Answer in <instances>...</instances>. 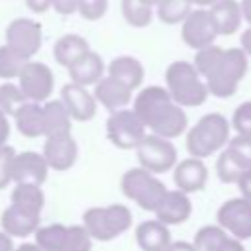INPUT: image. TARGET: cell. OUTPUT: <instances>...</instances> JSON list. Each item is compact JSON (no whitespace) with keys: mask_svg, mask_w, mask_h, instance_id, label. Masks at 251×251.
<instances>
[{"mask_svg":"<svg viewBox=\"0 0 251 251\" xmlns=\"http://www.w3.org/2000/svg\"><path fill=\"white\" fill-rule=\"evenodd\" d=\"M153 214H155V220H159L165 226L184 224L192 214V202H190L188 194H184L176 188L175 190L167 188L165 196L161 198V202L157 204Z\"/></svg>","mask_w":251,"mask_h":251,"instance_id":"17","label":"cell"},{"mask_svg":"<svg viewBox=\"0 0 251 251\" xmlns=\"http://www.w3.org/2000/svg\"><path fill=\"white\" fill-rule=\"evenodd\" d=\"M241 49L245 51V55H251V25L241 33Z\"/></svg>","mask_w":251,"mask_h":251,"instance_id":"47","label":"cell"},{"mask_svg":"<svg viewBox=\"0 0 251 251\" xmlns=\"http://www.w3.org/2000/svg\"><path fill=\"white\" fill-rule=\"evenodd\" d=\"M92 94H94L96 102L102 104L110 112L126 108L133 98V90H129L126 84H122L120 80H116L112 76H102L94 84V92Z\"/></svg>","mask_w":251,"mask_h":251,"instance_id":"18","label":"cell"},{"mask_svg":"<svg viewBox=\"0 0 251 251\" xmlns=\"http://www.w3.org/2000/svg\"><path fill=\"white\" fill-rule=\"evenodd\" d=\"M235 184H237V188L241 192V198H245V200L251 202V169H245L243 175L239 176V180Z\"/></svg>","mask_w":251,"mask_h":251,"instance_id":"41","label":"cell"},{"mask_svg":"<svg viewBox=\"0 0 251 251\" xmlns=\"http://www.w3.org/2000/svg\"><path fill=\"white\" fill-rule=\"evenodd\" d=\"M122 192L126 194V198H129L131 202H135L141 210L153 212L157 208V204L161 202V198L167 192V186L149 171L135 167L124 173L122 176Z\"/></svg>","mask_w":251,"mask_h":251,"instance_id":"6","label":"cell"},{"mask_svg":"<svg viewBox=\"0 0 251 251\" xmlns=\"http://www.w3.org/2000/svg\"><path fill=\"white\" fill-rule=\"evenodd\" d=\"M222 53H224V49L218 47V45H208V47L196 51L192 65H194V69L198 71V75H200L202 78H206V76L216 69V65H218L220 59H222Z\"/></svg>","mask_w":251,"mask_h":251,"instance_id":"34","label":"cell"},{"mask_svg":"<svg viewBox=\"0 0 251 251\" xmlns=\"http://www.w3.org/2000/svg\"><path fill=\"white\" fill-rule=\"evenodd\" d=\"M69 76L71 82L80 84V86H90L96 84L104 76V61L98 53L88 51L84 53L76 63L69 67Z\"/></svg>","mask_w":251,"mask_h":251,"instance_id":"21","label":"cell"},{"mask_svg":"<svg viewBox=\"0 0 251 251\" xmlns=\"http://www.w3.org/2000/svg\"><path fill=\"white\" fill-rule=\"evenodd\" d=\"M18 86L29 102H45L55 86L53 71L45 63L27 61L18 76Z\"/></svg>","mask_w":251,"mask_h":251,"instance_id":"9","label":"cell"},{"mask_svg":"<svg viewBox=\"0 0 251 251\" xmlns=\"http://www.w3.org/2000/svg\"><path fill=\"white\" fill-rule=\"evenodd\" d=\"M133 224L131 210L124 204L94 206L82 214V226L92 239L112 241L118 235L126 233Z\"/></svg>","mask_w":251,"mask_h":251,"instance_id":"4","label":"cell"},{"mask_svg":"<svg viewBox=\"0 0 251 251\" xmlns=\"http://www.w3.org/2000/svg\"><path fill=\"white\" fill-rule=\"evenodd\" d=\"M25 4L35 14H43V12H47L51 8V0H25Z\"/></svg>","mask_w":251,"mask_h":251,"instance_id":"45","label":"cell"},{"mask_svg":"<svg viewBox=\"0 0 251 251\" xmlns=\"http://www.w3.org/2000/svg\"><path fill=\"white\" fill-rule=\"evenodd\" d=\"M239 10H241V16L247 20V24H251V0H243L239 4Z\"/></svg>","mask_w":251,"mask_h":251,"instance_id":"49","label":"cell"},{"mask_svg":"<svg viewBox=\"0 0 251 251\" xmlns=\"http://www.w3.org/2000/svg\"><path fill=\"white\" fill-rule=\"evenodd\" d=\"M122 14L126 22L133 27H145L151 24L153 10L143 0H122Z\"/></svg>","mask_w":251,"mask_h":251,"instance_id":"31","label":"cell"},{"mask_svg":"<svg viewBox=\"0 0 251 251\" xmlns=\"http://www.w3.org/2000/svg\"><path fill=\"white\" fill-rule=\"evenodd\" d=\"M10 137V120L8 116L0 110V145H6Z\"/></svg>","mask_w":251,"mask_h":251,"instance_id":"44","label":"cell"},{"mask_svg":"<svg viewBox=\"0 0 251 251\" xmlns=\"http://www.w3.org/2000/svg\"><path fill=\"white\" fill-rule=\"evenodd\" d=\"M173 180L176 184V190L184 194L200 192L208 182V169L202 159L186 157L182 161H176L173 167Z\"/></svg>","mask_w":251,"mask_h":251,"instance_id":"16","label":"cell"},{"mask_svg":"<svg viewBox=\"0 0 251 251\" xmlns=\"http://www.w3.org/2000/svg\"><path fill=\"white\" fill-rule=\"evenodd\" d=\"M12 204L33 214V216H41L43 204H45V196L41 186L35 184H16V188L12 190Z\"/></svg>","mask_w":251,"mask_h":251,"instance_id":"27","label":"cell"},{"mask_svg":"<svg viewBox=\"0 0 251 251\" xmlns=\"http://www.w3.org/2000/svg\"><path fill=\"white\" fill-rule=\"evenodd\" d=\"M218 251H245V247H243V243H241L239 239H235V237L227 235V237L224 239V243L220 245V249H218Z\"/></svg>","mask_w":251,"mask_h":251,"instance_id":"43","label":"cell"},{"mask_svg":"<svg viewBox=\"0 0 251 251\" xmlns=\"http://www.w3.org/2000/svg\"><path fill=\"white\" fill-rule=\"evenodd\" d=\"M12 118L22 135H25V137L43 135V104L27 100L14 112Z\"/></svg>","mask_w":251,"mask_h":251,"instance_id":"24","label":"cell"},{"mask_svg":"<svg viewBox=\"0 0 251 251\" xmlns=\"http://www.w3.org/2000/svg\"><path fill=\"white\" fill-rule=\"evenodd\" d=\"M231 124L220 112H212L202 116L186 133V149L190 157L204 159L220 149H224L229 141Z\"/></svg>","mask_w":251,"mask_h":251,"instance_id":"3","label":"cell"},{"mask_svg":"<svg viewBox=\"0 0 251 251\" xmlns=\"http://www.w3.org/2000/svg\"><path fill=\"white\" fill-rule=\"evenodd\" d=\"M106 135L118 149H135L139 141L147 135V127L129 108L110 112L106 120Z\"/></svg>","mask_w":251,"mask_h":251,"instance_id":"8","label":"cell"},{"mask_svg":"<svg viewBox=\"0 0 251 251\" xmlns=\"http://www.w3.org/2000/svg\"><path fill=\"white\" fill-rule=\"evenodd\" d=\"M71 133V116L61 100H47L43 104V137Z\"/></svg>","mask_w":251,"mask_h":251,"instance_id":"26","label":"cell"},{"mask_svg":"<svg viewBox=\"0 0 251 251\" xmlns=\"http://www.w3.org/2000/svg\"><path fill=\"white\" fill-rule=\"evenodd\" d=\"M53 171H69L78 157V147L76 141L71 133L67 135H51L45 137L43 143V153H41Z\"/></svg>","mask_w":251,"mask_h":251,"instance_id":"14","label":"cell"},{"mask_svg":"<svg viewBox=\"0 0 251 251\" xmlns=\"http://www.w3.org/2000/svg\"><path fill=\"white\" fill-rule=\"evenodd\" d=\"M227 147L237 153V157L247 165V169H251V137H247V135L229 137Z\"/></svg>","mask_w":251,"mask_h":251,"instance_id":"40","label":"cell"},{"mask_svg":"<svg viewBox=\"0 0 251 251\" xmlns=\"http://www.w3.org/2000/svg\"><path fill=\"white\" fill-rule=\"evenodd\" d=\"M135 241L141 251H165L171 243L169 226L161 224L159 220L141 222L135 227Z\"/></svg>","mask_w":251,"mask_h":251,"instance_id":"20","label":"cell"},{"mask_svg":"<svg viewBox=\"0 0 251 251\" xmlns=\"http://www.w3.org/2000/svg\"><path fill=\"white\" fill-rule=\"evenodd\" d=\"M165 251H194V245L188 241H171Z\"/></svg>","mask_w":251,"mask_h":251,"instance_id":"46","label":"cell"},{"mask_svg":"<svg viewBox=\"0 0 251 251\" xmlns=\"http://www.w3.org/2000/svg\"><path fill=\"white\" fill-rule=\"evenodd\" d=\"M247 73V55L241 47L224 49L216 69L204 78L208 94L216 98H229L235 94L241 78Z\"/></svg>","mask_w":251,"mask_h":251,"instance_id":"5","label":"cell"},{"mask_svg":"<svg viewBox=\"0 0 251 251\" xmlns=\"http://www.w3.org/2000/svg\"><path fill=\"white\" fill-rule=\"evenodd\" d=\"M218 35H233L241 25V10L235 0H218L208 10Z\"/></svg>","mask_w":251,"mask_h":251,"instance_id":"22","label":"cell"},{"mask_svg":"<svg viewBox=\"0 0 251 251\" xmlns=\"http://www.w3.org/2000/svg\"><path fill=\"white\" fill-rule=\"evenodd\" d=\"M108 76L120 80L129 90H135L143 82L145 71H143V65L135 57L122 55V57H116V59L110 61V65H108Z\"/></svg>","mask_w":251,"mask_h":251,"instance_id":"23","label":"cell"},{"mask_svg":"<svg viewBox=\"0 0 251 251\" xmlns=\"http://www.w3.org/2000/svg\"><path fill=\"white\" fill-rule=\"evenodd\" d=\"M27 61H29V59L22 57V55H20L18 51H14L12 47L2 45V47H0V78H6V80L18 78Z\"/></svg>","mask_w":251,"mask_h":251,"instance_id":"33","label":"cell"},{"mask_svg":"<svg viewBox=\"0 0 251 251\" xmlns=\"http://www.w3.org/2000/svg\"><path fill=\"white\" fill-rule=\"evenodd\" d=\"M133 112L151 133L165 139H175L188 127L186 112L173 102L165 86L153 84L139 90L133 100Z\"/></svg>","mask_w":251,"mask_h":251,"instance_id":"1","label":"cell"},{"mask_svg":"<svg viewBox=\"0 0 251 251\" xmlns=\"http://www.w3.org/2000/svg\"><path fill=\"white\" fill-rule=\"evenodd\" d=\"M143 2H147V4H149V6H155V4H159V2H161V0H143Z\"/></svg>","mask_w":251,"mask_h":251,"instance_id":"52","label":"cell"},{"mask_svg":"<svg viewBox=\"0 0 251 251\" xmlns=\"http://www.w3.org/2000/svg\"><path fill=\"white\" fill-rule=\"evenodd\" d=\"M76 2L78 0H51V6L55 8V12L69 16V14L76 12Z\"/></svg>","mask_w":251,"mask_h":251,"instance_id":"42","label":"cell"},{"mask_svg":"<svg viewBox=\"0 0 251 251\" xmlns=\"http://www.w3.org/2000/svg\"><path fill=\"white\" fill-rule=\"evenodd\" d=\"M76 10L78 14L88 20V22H96L100 20L106 10H108V0H78L76 2Z\"/></svg>","mask_w":251,"mask_h":251,"instance_id":"38","label":"cell"},{"mask_svg":"<svg viewBox=\"0 0 251 251\" xmlns=\"http://www.w3.org/2000/svg\"><path fill=\"white\" fill-rule=\"evenodd\" d=\"M14 147L0 145V190L8 186V182H12V161H14Z\"/></svg>","mask_w":251,"mask_h":251,"instance_id":"39","label":"cell"},{"mask_svg":"<svg viewBox=\"0 0 251 251\" xmlns=\"http://www.w3.org/2000/svg\"><path fill=\"white\" fill-rule=\"evenodd\" d=\"M135 153H137L139 167L153 175L173 171V167L178 161L176 147L171 143V139L159 137L155 133H147L135 147Z\"/></svg>","mask_w":251,"mask_h":251,"instance_id":"7","label":"cell"},{"mask_svg":"<svg viewBox=\"0 0 251 251\" xmlns=\"http://www.w3.org/2000/svg\"><path fill=\"white\" fill-rule=\"evenodd\" d=\"M25 102H27V98L24 96V92L20 90L18 84H14L10 80L4 82V84H0V110L6 116H14V112L22 104H25Z\"/></svg>","mask_w":251,"mask_h":251,"instance_id":"35","label":"cell"},{"mask_svg":"<svg viewBox=\"0 0 251 251\" xmlns=\"http://www.w3.org/2000/svg\"><path fill=\"white\" fill-rule=\"evenodd\" d=\"M61 102L67 108L71 120L76 122H88L94 118L96 114V98L92 92L86 90V86L75 84V82H67L61 88Z\"/></svg>","mask_w":251,"mask_h":251,"instance_id":"15","label":"cell"},{"mask_svg":"<svg viewBox=\"0 0 251 251\" xmlns=\"http://www.w3.org/2000/svg\"><path fill=\"white\" fill-rule=\"evenodd\" d=\"M88 41L82 35L76 33H67L63 37H59L53 45V57L61 67H71L73 63H76L84 53H88Z\"/></svg>","mask_w":251,"mask_h":251,"instance_id":"25","label":"cell"},{"mask_svg":"<svg viewBox=\"0 0 251 251\" xmlns=\"http://www.w3.org/2000/svg\"><path fill=\"white\" fill-rule=\"evenodd\" d=\"M227 233L220 226H204L194 235V251H218Z\"/></svg>","mask_w":251,"mask_h":251,"instance_id":"32","label":"cell"},{"mask_svg":"<svg viewBox=\"0 0 251 251\" xmlns=\"http://www.w3.org/2000/svg\"><path fill=\"white\" fill-rule=\"evenodd\" d=\"M67 235V226L63 224H49V226H39L33 233L35 245L43 251H61Z\"/></svg>","mask_w":251,"mask_h":251,"instance_id":"29","label":"cell"},{"mask_svg":"<svg viewBox=\"0 0 251 251\" xmlns=\"http://www.w3.org/2000/svg\"><path fill=\"white\" fill-rule=\"evenodd\" d=\"M218 226L231 237L245 241L251 237V202L245 198H231L218 210Z\"/></svg>","mask_w":251,"mask_h":251,"instance_id":"10","label":"cell"},{"mask_svg":"<svg viewBox=\"0 0 251 251\" xmlns=\"http://www.w3.org/2000/svg\"><path fill=\"white\" fill-rule=\"evenodd\" d=\"M190 4H196V6H212V4H216L218 0H188Z\"/></svg>","mask_w":251,"mask_h":251,"instance_id":"51","label":"cell"},{"mask_svg":"<svg viewBox=\"0 0 251 251\" xmlns=\"http://www.w3.org/2000/svg\"><path fill=\"white\" fill-rule=\"evenodd\" d=\"M190 6L192 4L188 0H161L157 4V18L167 25L180 24L192 12Z\"/></svg>","mask_w":251,"mask_h":251,"instance_id":"30","label":"cell"},{"mask_svg":"<svg viewBox=\"0 0 251 251\" xmlns=\"http://www.w3.org/2000/svg\"><path fill=\"white\" fill-rule=\"evenodd\" d=\"M49 165L41 153L24 151L16 153L12 161V182L16 184H35L41 186L47 178Z\"/></svg>","mask_w":251,"mask_h":251,"instance_id":"13","label":"cell"},{"mask_svg":"<svg viewBox=\"0 0 251 251\" xmlns=\"http://www.w3.org/2000/svg\"><path fill=\"white\" fill-rule=\"evenodd\" d=\"M16 251H43V249H39L35 243H22L20 247H16Z\"/></svg>","mask_w":251,"mask_h":251,"instance_id":"50","label":"cell"},{"mask_svg":"<svg viewBox=\"0 0 251 251\" xmlns=\"http://www.w3.org/2000/svg\"><path fill=\"white\" fill-rule=\"evenodd\" d=\"M167 92L171 94L173 102L180 108H196L202 106L208 98V88L204 78L198 75L192 63L188 61H175L165 71Z\"/></svg>","mask_w":251,"mask_h":251,"instance_id":"2","label":"cell"},{"mask_svg":"<svg viewBox=\"0 0 251 251\" xmlns=\"http://www.w3.org/2000/svg\"><path fill=\"white\" fill-rule=\"evenodd\" d=\"M0 251H16L12 237H10V235H6L4 231H0Z\"/></svg>","mask_w":251,"mask_h":251,"instance_id":"48","label":"cell"},{"mask_svg":"<svg viewBox=\"0 0 251 251\" xmlns=\"http://www.w3.org/2000/svg\"><path fill=\"white\" fill-rule=\"evenodd\" d=\"M92 237L84 226H67V235L61 251H90Z\"/></svg>","mask_w":251,"mask_h":251,"instance_id":"36","label":"cell"},{"mask_svg":"<svg viewBox=\"0 0 251 251\" xmlns=\"http://www.w3.org/2000/svg\"><path fill=\"white\" fill-rule=\"evenodd\" d=\"M0 226L2 231L10 237H25V235H33L35 229L39 227V216H33L10 204L0 216Z\"/></svg>","mask_w":251,"mask_h":251,"instance_id":"19","label":"cell"},{"mask_svg":"<svg viewBox=\"0 0 251 251\" xmlns=\"http://www.w3.org/2000/svg\"><path fill=\"white\" fill-rule=\"evenodd\" d=\"M247 169V165L237 157L235 151H231L227 145L224 147V151L220 153L218 161H216V173L218 178L226 184H235L239 180V176L243 175V171Z\"/></svg>","mask_w":251,"mask_h":251,"instance_id":"28","label":"cell"},{"mask_svg":"<svg viewBox=\"0 0 251 251\" xmlns=\"http://www.w3.org/2000/svg\"><path fill=\"white\" fill-rule=\"evenodd\" d=\"M180 35H182V41L196 51L204 49L208 45H214L218 31H216L210 12L208 10H192L182 22Z\"/></svg>","mask_w":251,"mask_h":251,"instance_id":"12","label":"cell"},{"mask_svg":"<svg viewBox=\"0 0 251 251\" xmlns=\"http://www.w3.org/2000/svg\"><path fill=\"white\" fill-rule=\"evenodd\" d=\"M41 24L29 18H18L6 27V45L18 51L22 57L31 59L41 47Z\"/></svg>","mask_w":251,"mask_h":251,"instance_id":"11","label":"cell"},{"mask_svg":"<svg viewBox=\"0 0 251 251\" xmlns=\"http://www.w3.org/2000/svg\"><path fill=\"white\" fill-rule=\"evenodd\" d=\"M231 127H235L237 135H247L251 137V100L243 102L235 108L233 116H231Z\"/></svg>","mask_w":251,"mask_h":251,"instance_id":"37","label":"cell"}]
</instances>
